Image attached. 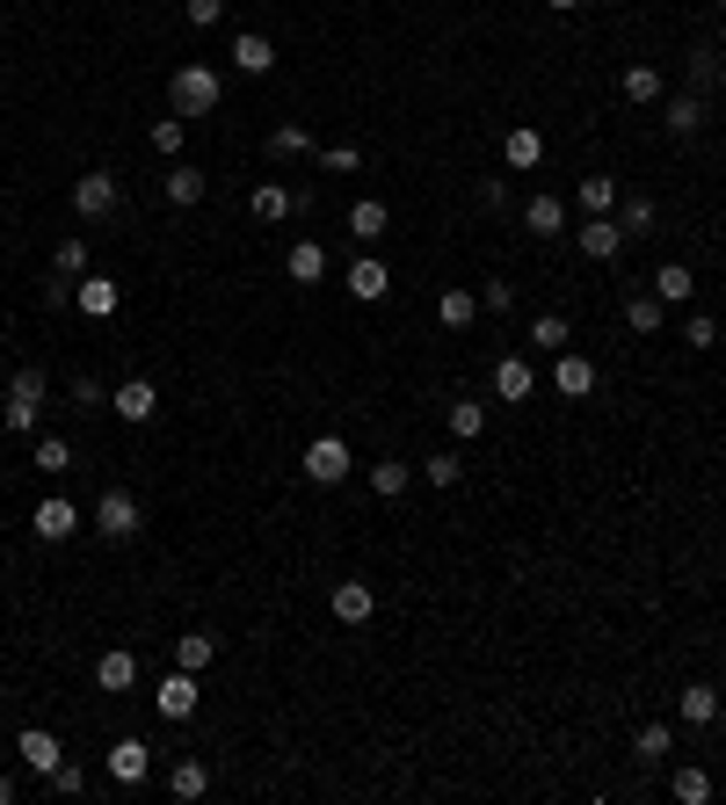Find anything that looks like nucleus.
<instances>
[{"instance_id": "f257e3e1", "label": "nucleus", "mask_w": 726, "mask_h": 805, "mask_svg": "<svg viewBox=\"0 0 726 805\" xmlns=\"http://www.w3.org/2000/svg\"><path fill=\"white\" fill-rule=\"evenodd\" d=\"M0 421H8V436H30L37 421H44V370L22 364L16 378H8V407H0Z\"/></svg>"}, {"instance_id": "f03ea898", "label": "nucleus", "mask_w": 726, "mask_h": 805, "mask_svg": "<svg viewBox=\"0 0 726 805\" xmlns=\"http://www.w3.org/2000/svg\"><path fill=\"white\" fill-rule=\"evenodd\" d=\"M218 95H226V88H218V73H211V66H197V59H189V66H175V80H168L175 117H211V109H218Z\"/></svg>"}, {"instance_id": "7ed1b4c3", "label": "nucleus", "mask_w": 726, "mask_h": 805, "mask_svg": "<svg viewBox=\"0 0 726 805\" xmlns=\"http://www.w3.org/2000/svg\"><path fill=\"white\" fill-rule=\"evenodd\" d=\"M117 203H125V182H117V168H88L73 175V218H117Z\"/></svg>"}, {"instance_id": "20e7f679", "label": "nucleus", "mask_w": 726, "mask_h": 805, "mask_svg": "<svg viewBox=\"0 0 726 805\" xmlns=\"http://www.w3.org/2000/svg\"><path fill=\"white\" fill-rule=\"evenodd\" d=\"M349 471H356V457H349V443H341V436H312L306 443V479H312V487H341Z\"/></svg>"}, {"instance_id": "39448f33", "label": "nucleus", "mask_w": 726, "mask_h": 805, "mask_svg": "<svg viewBox=\"0 0 726 805\" xmlns=\"http://www.w3.org/2000/svg\"><path fill=\"white\" fill-rule=\"evenodd\" d=\"M139 523H146V516H139V501H131L125 487H109L102 501H95V530H102L109 545H131V537H139Z\"/></svg>"}, {"instance_id": "423d86ee", "label": "nucleus", "mask_w": 726, "mask_h": 805, "mask_svg": "<svg viewBox=\"0 0 726 805\" xmlns=\"http://www.w3.org/2000/svg\"><path fill=\"white\" fill-rule=\"evenodd\" d=\"M109 414H117V421H131V428H146V421L160 414V385H153V378H125L117 392H109Z\"/></svg>"}, {"instance_id": "0eeeda50", "label": "nucleus", "mask_w": 726, "mask_h": 805, "mask_svg": "<svg viewBox=\"0 0 726 805\" xmlns=\"http://www.w3.org/2000/svg\"><path fill=\"white\" fill-rule=\"evenodd\" d=\"M197 704H203V689H197V675H189V668H175L168 683L153 689V712L175 718V726H182V718H197Z\"/></svg>"}, {"instance_id": "6e6552de", "label": "nucleus", "mask_w": 726, "mask_h": 805, "mask_svg": "<svg viewBox=\"0 0 726 805\" xmlns=\"http://www.w3.org/2000/svg\"><path fill=\"white\" fill-rule=\"evenodd\" d=\"M80 523H88V516H80V508H73V501H66V494H51V501H37V516H30V530H37V537H44V545H66V537H73V530H80Z\"/></svg>"}, {"instance_id": "1a4fd4ad", "label": "nucleus", "mask_w": 726, "mask_h": 805, "mask_svg": "<svg viewBox=\"0 0 726 805\" xmlns=\"http://www.w3.org/2000/svg\"><path fill=\"white\" fill-rule=\"evenodd\" d=\"M95 689H102V697H125V689H139V654H131V646H109V654L95 660Z\"/></svg>"}, {"instance_id": "9d476101", "label": "nucleus", "mask_w": 726, "mask_h": 805, "mask_svg": "<svg viewBox=\"0 0 726 805\" xmlns=\"http://www.w3.org/2000/svg\"><path fill=\"white\" fill-rule=\"evenodd\" d=\"M341 284H349V298H356V305H378V298H386V290H392V269H386V261H378V255H356Z\"/></svg>"}, {"instance_id": "9b49d317", "label": "nucleus", "mask_w": 726, "mask_h": 805, "mask_svg": "<svg viewBox=\"0 0 726 805\" xmlns=\"http://www.w3.org/2000/svg\"><path fill=\"white\" fill-rule=\"evenodd\" d=\"M16 755H22V769L51 776V769L66 762V747H59V733H44V726H22V733H16Z\"/></svg>"}, {"instance_id": "f8f14e48", "label": "nucleus", "mask_w": 726, "mask_h": 805, "mask_svg": "<svg viewBox=\"0 0 726 805\" xmlns=\"http://www.w3.org/2000/svg\"><path fill=\"white\" fill-rule=\"evenodd\" d=\"M574 247H581L588 261H618L625 255V226H618V218H588V226L574 232Z\"/></svg>"}, {"instance_id": "ddd939ff", "label": "nucleus", "mask_w": 726, "mask_h": 805, "mask_svg": "<svg viewBox=\"0 0 726 805\" xmlns=\"http://www.w3.org/2000/svg\"><path fill=\"white\" fill-rule=\"evenodd\" d=\"M117 305H125V290L109 284V276H95V269H88V276L73 284V312H88V319H109Z\"/></svg>"}, {"instance_id": "4468645a", "label": "nucleus", "mask_w": 726, "mask_h": 805, "mask_svg": "<svg viewBox=\"0 0 726 805\" xmlns=\"http://www.w3.org/2000/svg\"><path fill=\"white\" fill-rule=\"evenodd\" d=\"M335 617L341 624H371L378 617V588L371 580H335Z\"/></svg>"}, {"instance_id": "2eb2a0df", "label": "nucleus", "mask_w": 726, "mask_h": 805, "mask_svg": "<svg viewBox=\"0 0 726 805\" xmlns=\"http://www.w3.org/2000/svg\"><path fill=\"white\" fill-rule=\"evenodd\" d=\"M553 385H559V399H588V392H596V364H588V356H574V349H559Z\"/></svg>"}, {"instance_id": "dca6fc26", "label": "nucleus", "mask_w": 726, "mask_h": 805, "mask_svg": "<svg viewBox=\"0 0 726 805\" xmlns=\"http://www.w3.org/2000/svg\"><path fill=\"white\" fill-rule=\"evenodd\" d=\"M232 66H240L248 80L277 73V44H269V37H255V30H240V37H232Z\"/></svg>"}, {"instance_id": "f3484780", "label": "nucleus", "mask_w": 726, "mask_h": 805, "mask_svg": "<svg viewBox=\"0 0 726 805\" xmlns=\"http://www.w3.org/2000/svg\"><path fill=\"white\" fill-rule=\"evenodd\" d=\"M146 769H153V747H146V741H117V747H109V776H117V784H146Z\"/></svg>"}, {"instance_id": "a211bd4d", "label": "nucleus", "mask_w": 726, "mask_h": 805, "mask_svg": "<svg viewBox=\"0 0 726 805\" xmlns=\"http://www.w3.org/2000/svg\"><path fill=\"white\" fill-rule=\"evenodd\" d=\"M530 392H538V370H530L524 356H501V364H495V399H509V407H516V399H530Z\"/></svg>"}, {"instance_id": "6ab92c4d", "label": "nucleus", "mask_w": 726, "mask_h": 805, "mask_svg": "<svg viewBox=\"0 0 726 805\" xmlns=\"http://www.w3.org/2000/svg\"><path fill=\"white\" fill-rule=\"evenodd\" d=\"M501 160H509L516 175H524V168H538V160H545V131H538V123H516V131L501 138Z\"/></svg>"}, {"instance_id": "aec40b11", "label": "nucleus", "mask_w": 726, "mask_h": 805, "mask_svg": "<svg viewBox=\"0 0 726 805\" xmlns=\"http://www.w3.org/2000/svg\"><path fill=\"white\" fill-rule=\"evenodd\" d=\"M203 189H211V182H203V175L189 168V160H175V168H168V182H160V197H168L175 211H189V203H203Z\"/></svg>"}, {"instance_id": "412c9836", "label": "nucleus", "mask_w": 726, "mask_h": 805, "mask_svg": "<svg viewBox=\"0 0 726 805\" xmlns=\"http://www.w3.org/2000/svg\"><path fill=\"white\" fill-rule=\"evenodd\" d=\"M248 211H255V218H262V226H284V218H291V211H298V197H291V189H284V182H255V197H248Z\"/></svg>"}, {"instance_id": "4be33fe9", "label": "nucleus", "mask_w": 726, "mask_h": 805, "mask_svg": "<svg viewBox=\"0 0 726 805\" xmlns=\"http://www.w3.org/2000/svg\"><path fill=\"white\" fill-rule=\"evenodd\" d=\"M647 290H654V298H662V305H690V298H697V276L683 269V261H662Z\"/></svg>"}, {"instance_id": "5701e85b", "label": "nucleus", "mask_w": 726, "mask_h": 805, "mask_svg": "<svg viewBox=\"0 0 726 805\" xmlns=\"http://www.w3.org/2000/svg\"><path fill=\"white\" fill-rule=\"evenodd\" d=\"M407 487H415V465H407V457H378L371 465V494L378 501H400Z\"/></svg>"}, {"instance_id": "b1692460", "label": "nucleus", "mask_w": 726, "mask_h": 805, "mask_svg": "<svg viewBox=\"0 0 726 805\" xmlns=\"http://www.w3.org/2000/svg\"><path fill=\"white\" fill-rule=\"evenodd\" d=\"M662 123H668L676 138H697V131H705V95H668Z\"/></svg>"}, {"instance_id": "393cba45", "label": "nucleus", "mask_w": 726, "mask_h": 805, "mask_svg": "<svg viewBox=\"0 0 726 805\" xmlns=\"http://www.w3.org/2000/svg\"><path fill=\"white\" fill-rule=\"evenodd\" d=\"M676 718H683V726H712V718H719V689H712V683H690V689L676 697Z\"/></svg>"}, {"instance_id": "a878e982", "label": "nucleus", "mask_w": 726, "mask_h": 805, "mask_svg": "<svg viewBox=\"0 0 726 805\" xmlns=\"http://www.w3.org/2000/svg\"><path fill=\"white\" fill-rule=\"evenodd\" d=\"M524 226L538 232V240H553V232H567V203H559V197H545V189H538V197L524 203Z\"/></svg>"}, {"instance_id": "bb28decb", "label": "nucleus", "mask_w": 726, "mask_h": 805, "mask_svg": "<svg viewBox=\"0 0 726 805\" xmlns=\"http://www.w3.org/2000/svg\"><path fill=\"white\" fill-rule=\"evenodd\" d=\"M284 269H291V284H306V290H312V284L327 276V247H320V240H298L291 255H284Z\"/></svg>"}, {"instance_id": "cd10ccee", "label": "nucleus", "mask_w": 726, "mask_h": 805, "mask_svg": "<svg viewBox=\"0 0 726 805\" xmlns=\"http://www.w3.org/2000/svg\"><path fill=\"white\" fill-rule=\"evenodd\" d=\"M168 791H175V798H182V805H197L203 791H211V769H203L197 755H182V762H175V769H168Z\"/></svg>"}, {"instance_id": "c85d7f7f", "label": "nucleus", "mask_w": 726, "mask_h": 805, "mask_svg": "<svg viewBox=\"0 0 726 805\" xmlns=\"http://www.w3.org/2000/svg\"><path fill=\"white\" fill-rule=\"evenodd\" d=\"M386 226H392V211H386V203H378V197L349 203V232H356V240H364V247H371V240H386Z\"/></svg>"}, {"instance_id": "c756f323", "label": "nucleus", "mask_w": 726, "mask_h": 805, "mask_svg": "<svg viewBox=\"0 0 726 805\" xmlns=\"http://www.w3.org/2000/svg\"><path fill=\"white\" fill-rule=\"evenodd\" d=\"M574 197H581L588 218H610V211H618V182H610V175H581V189H574Z\"/></svg>"}, {"instance_id": "7c9ffc66", "label": "nucleus", "mask_w": 726, "mask_h": 805, "mask_svg": "<svg viewBox=\"0 0 726 805\" xmlns=\"http://www.w3.org/2000/svg\"><path fill=\"white\" fill-rule=\"evenodd\" d=\"M625 327H633V335H662V298L633 290V298H625Z\"/></svg>"}, {"instance_id": "2f4dec72", "label": "nucleus", "mask_w": 726, "mask_h": 805, "mask_svg": "<svg viewBox=\"0 0 726 805\" xmlns=\"http://www.w3.org/2000/svg\"><path fill=\"white\" fill-rule=\"evenodd\" d=\"M211 654H218V638H211V632L175 638V668H189V675H203V668H211Z\"/></svg>"}, {"instance_id": "473e14b6", "label": "nucleus", "mask_w": 726, "mask_h": 805, "mask_svg": "<svg viewBox=\"0 0 726 805\" xmlns=\"http://www.w3.org/2000/svg\"><path fill=\"white\" fill-rule=\"evenodd\" d=\"M444 421H450V436H458V443H479V428H487V407H479V399H450Z\"/></svg>"}, {"instance_id": "72a5a7b5", "label": "nucleus", "mask_w": 726, "mask_h": 805, "mask_svg": "<svg viewBox=\"0 0 726 805\" xmlns=\"http://www.w3.org/2000/svg\"><path fill=\"white\" fill-rule=\"evenodd\" d=\"M37 471H44V479H66V471H73V443L66 436H37Z\"/></svg>"}, {"instance_id": "f704fd0d", "label": "nucleus", "mask_w": 726, "mask_h": 805, "mask_svg": "<svg viewBox=\"0 0 726 805\" xmlns=\"http://www.w3.org/2000/svg\"><path fill=\"white\" fill-rule=\"evenodd\" d=\"M668 747H676V733H668L662 718H654V726H639V733H633V755L647 762V769H654V762H668Z\"/></svg>"}, {"instance_id": "c9c22d12", "label": "nucleus", "mask_w": 726, "mask_h": 805, "mask_svg": "<svg viewBox=\"0 0 726 805\" xmlns=\"http://www.w3.org/2000/svg\"><path fill=\"white\" fill-rule=\"evenodd\" d=\"M567 335H574V327H567V312H538V319H530V349H567Z\"/></svg>"}, {"instance_id": "e433bc0d", "label": "nucleus", "mask_w": 726, "mask_h": 805, "mask_svg": "<svg viewBox=\"0 0 726 805\" xmlns=\"http://www.w3.org/2000/svg\"><path fill=\"white\" fill-rule=\"evenodd\" d=\"M436 319H444V327H473L479 298H473V290H444V298H436Z\"/></svg>"}, {"instance_id": "4c0bfd02", "label": "nucleus", "mask_w": 726, "mask_h": 805, "mask_svg": "<svg viewBox=\"0 0 726 805\" xmlns=\"http://www.w3.org/2000/svg\"><path fill=\"white\" fill-rule=\"evenodd\" d=\"M625 102H662V66H625Z\"/></svg>"}, {"instance_id": "58836bf2", "label": "nucleus", "mask_w": 726, "mask_h": 805, "mask_svg": "<svg viewBox=\"0 0 726 805\" xmlns=\"http://www.w3.org/2000/svg\"><path fill=\"white\" fill-rule=\"evenodd\" d=\"M421 479H429V487H458V479H465V457H458V450L421 457Z\"/></svg>"}, {"instance_id": "ea45409f", "label": "nucleus", "mask_w": 726, "mask_h": 805, "mask_svg": "<svg viewBox=\"0 0 726 805\" xmlns=\"http://www.w3.org/2000/svg\"><path fill=\"white\" fill-rule=\"evenodd\" d=\"M269 152H277V160H298V152H312V131L306 123H277V131H269Z\"/></svg>"}, {"instance_id": "a19ab883", "label": "nucleus", "mask_w": 726, "mask_h": 805, "mask_svg": "<svg viewBox=\"0 0 726 805\" xmlns=\"http://www.w3.org/2000/svg\"><path fill=\"white\" fill-rule=\"evenodd\" d=\"M51 269H59L66 284H80V276H88V240H80V232H73V240H59V255H51Z\"/></svg>"}, {"instance_id": "79ce46f5", "label": "nucleus", "mask_w": 726, "mask_h": 805, "mask_svg": "<svg viewBox=\"0 0 726 805\" xmlns=\"http://www.w3.org/2000/svg\"><path fill=\"white\" fill-rule=\"evenodd\" d=\"M668 791H676L683 805H705V798H712V776H705V769L690 762V769H676V776H668Z\"/></svg>"}, {"instance_id": "37998d69", "label": "nucleus", "mask_w": 726, "mask_h": 805, "mask_svg": "<svg viewBox=\"0 0 726 805\" xmlns=\"http://www.w3.org/2000/svg\"><path fill=\"white\" fill-rule=\"evenodd\" d=\"M618 226H625V240H633V232H654V203L647 197H618Z\"/></svg>"}, {"instance_id": "c03bdc74", "label": "nucleus", "mask_w": 726, "mask_h": 805, "mask_svg": "<svg viewBox=\"0 0 726 805\" xmlns=\"http://www.w3.org/2000/svg\"><path fill=\"white\" fill-rule=\"evenodd\" d=\"M44 784L59 791V798H80V791H88V769H80V762H59V769H51Z\"/></svg>"}, {"instance_id": "a18cd8bd", "label": "nucleus", "mask_w": 726, "mask_h": 805, "mask_svg": "<svg viewBox=\"0 0 726 805\" xmlns=\"http://www.w3.org/2000/svg\"><path fill=\"white\" fill-rule=\"evenodd\" d=\"M705 88H719V59H712V51H690V95H705Z\"/></svg>"}, {"instance_id": "49530a36", "label": "nucleus", "mask_w": 726, "mask_h": 805, "mask_svg": "<svg viewBox=\"0 0 726 805\" xmlns=\"http://www.w3.org/2000/svg\"><path fill=\"white\" fill-rule=\"evenodd\" d=\"M182 138H189V123H182V117H160V123H153V146L168 152V160L182 152Z\"/></svg>"}, {"instance_id": "de8ad7c7", "label": "nucleus", "mask_w": 726, "mask_h": 805, "mask_svg": "<svg viewBox=\"0 0 726 805\" xmlns=\"http://www.w3.org/2000/svg\"><path fill=\"white\" fill-rule=\"evenodd\" d=\"M356 160H364V146H327V152H320V168H335V175H349Z\"/></svg>"}, {"instance_id": "09e8293b", "label": "nucleus", "mask_w": 726, "mask_h": 805, "mask_svg": "<svg viewBox=\"0 0 726 805\" xmlns=\"http://www.w3.org/2000/svg\"><path fill=\"white\" fill-rule=\"evenodd\" d=\"M218 16H226V0H189V22H197V30H211Z\"/></svg>"}, {"instance_id": "8fccbe9b", "label": "nucleus", "mask_w": 726, "mask_h": 805, "mask_svg": "<svg viewBox=\"0 0 726 805\" xmlns=\"http://www.w3.org/2000/svg\"><path fill=\"white\" fill-rule=\"evenodd\" d=\"M479 203H487V211H501V203H509V182H501V175H487V182H479Z\"/></svg>"}, {"instance_id": "3c124183", "label": "nucleus", "mask_w": 726, "mask_h": 805, "mask_svg": "<svg viewBox=\"0 0 726 805\" xmlns=\"http://www.w3.org/2000/svg\"><path fill=\"white\" fill-rule=\"evenodd\" d=\"M683 335H690V349H712V335H719V327H712L705 312H690V327H683Z\"/></svg>"}, {"instance_id": "603ef678", "label": "nucleus", "mask_w": 726, "mask_h": 805, "mask_svg": "<svg viewBox=\"0 0 726 805\" xmlns=\"http://www.w3.org/2000/svg\"><path fill=\"white\" fill-rule=\"evenodd\" d=\"M44 305H51V312H66V305H73V284H66V276H51V284H44Z\"/></svg>"}, {"instance_id": "864d4df0", "label": "nucleus", "mask_w": 726, "mask_h": 805, "mask_svg": "<svg viewBox=\"0 0 726 805\" xmlns=\"http://www.w3.org/2000/svg\"><path fill=\"white\" fill-rule=\"evenodd\" d=\"M73 399H80V407H109V392L95 378H73Z\"/></svg>"}, {"instance_id": "5fc2aeb1", "label": "nucleus", "mask_w": 726, "mask_h": 805, "mask_svg": "<svg viewBox=\"0 0 726 805\" xmlns=\"http://www.w3.org/2000/svg\"><path fill=\"white\" fill-rule=\"evenodd\" d=\"M516 305V284H487V312H509Z\"/></svg>"}, {"instance_id": "6e6d98bb", "label": "nucleus", "mask_w": 726, "mask_h": 805, "mask_svg": "<svg viewBox=\"0 0 726 805\" xmlns=\"http://www.w3.org/2000/svg\"><path fill=\"white\" fill-rule=\"evenodd\" d=\"M545 8H553V16H574V8H581V0H545Z\"/></svg>"}, {"instance_id": "4d7b16f0", "label": "nucleus", "mask_w": 726, "mask_h": 805, "mask_svg": "<svg viewBox=\"0 0 726 805\" xmlns=\"http://www.w3.org/2000/svg\"><path fill=\"white\" fill-rule=\"evenodd\" d=\"M8 798H16V776H0V805H8Z\"/></svg>"}]
</instances>
